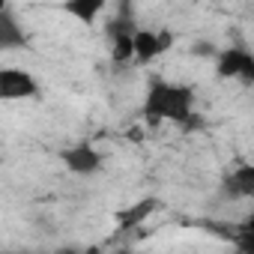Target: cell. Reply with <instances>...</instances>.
<instances>
[{
	"label": "cell",
	"mask_w": 254,
	"mask_h": 254,
	"mask_svg": "<svg viewBox=\"0 0 254 254\" xmlns=\"http://www.w3.org/2000/svg\"><path fill=\"white\" fill-rule=\"evenodd\" d=\"M141 111L150 126H159L165 120L183 126L194 114V90L189 84H171L165 78H150Z\"/></svg>",
	"instance_id": "obj_1"
},
{
	"label": "cell",
	"mask_w": 254,
	"mask_h": 254,
	"mask_svg": "<svg viewBox=\"0 0 254 254\" xmlns=\"http://www.w3.org/2000/svg\"><path fill=\"white\" fill-rule=\"evenodd\" d=\"M215 72L218 78H239L242 84L254 87V54L245 48H221L215 57Z\"/></svg>",
	"instance_id": "obj_2"
},
{
	"label": "cell",
	"mask_w": 254,
	"mask_h": 254,
	"mask_svg": "<svg viewBox=\"0 0 254 254\" xmlns=\"http://www.w3.org/2000/svg\"><path fill=\"white\" fill-rule=\"evenodd\" d=\"M39 96V81L24 72V69H0V99L3 102H12V99H33Z\"/></svg>",
	"instance_id": "obj_3"
},
{
	"label": "cell",
	"mask_w": 254,
	"mask_h": 254,
	"mask_svg": "<svg viewBox=\"0 0 254 254\" xmlns=\"http://www.w3.org/2000/svg\"><path fill=\"white\" fill-rule=\"evenodd\" d=\"M60 159H63V165H66L72 174H78V177H90V174H96V171L102 168V153H99L93 144H75V147L63 150Z\"/></svg>",
	"instance_id": "obj_4"
},
{
	"label": "cell",
	"mask_w": 254,
	"mask_h": 254,
	"mask_svg": "<svg viewBox=\"0 0 254 254\" xmlns=\"http://www.w3.org/2000/svg\"><path fill=\"white\" fill-rule=\"evenodd\" d=\"M224 197L230 200H242V197H254V165H239L236 171H230L221 183Z\"/></svg>",
	"instance_id": "obj_5"
},
{
	"label": "cell",
	"mask_w": 254,
	"mask_h": 254,
	"mask_svg": "<svg viewBox=\"0 0 254 254\" xmlns=\"http://www.w3.org/2000/svg\"><path fill=\"white\" fill-rule=\"evenodd\" d=\"M156 209H159V197H144V200H138V203H132V206L120 209V212H117V230H120V233L138 230Z\"/></svg>",
	"instance_id": "obj_6"
},
{
	"label": "cell",
	"mask_w": 254,
	"mask_h": 254,
	"mask_svg": "<svg viewBox=\"0 0 254 254\" xmlns=\"http://www.w3.org/2000/svg\"><path fill=\"white\" fill-rule=\"evenodd\" d=\"M24 45H27L24 27L18 24L15 12L9 6H3V9H0V48L12 51V48H24Z\"/></svg>",
	"instance_id": "obj_7"
},
{
	"label": "cell",
	"mask_w": 254,
	"mask_h": 254,
	"mask_svg": "<svg viewBox=\"0 0 254 254\" xmlns=\"http://www.w3.org/2000/svg\"><path fill=\"white\" fill-rule=\"evenodd\" d=\"M105 3L108 0H66L63 3V12H69L75 21H81L84 27H93L96 18L105 12Z\"/></svg>",
	"instance_id": "obj_8"
},
{
	"label": "cell",
	"mask_w": 254,
	"mask_h": 254,
	"mask_svg": "<svg viewBox=\"0 0 254 254\" xmlns=\"http://www.w3.org/2000/svg\"><path fill=\"white\" fill-rule=\"evenodd\" d=\"M162 54V48H159V33L156 30H141L138 27V33H135V60L138 63H150V60H156Z\"/></svg>",
	"instance_id": "obj_9"
},
{
	"label": "cell",
	"mask_w": 254,
	"mask_h": 254,
	"mask_svg": "<svg viewBox=\"0 0 254 254\" xmlns=\"http://www.w3.org/2000/svg\"><path fill=\"white\" fill-rule=\"evenodd\" d=\"M111 60L114 63L135 60V33H120V36L111 39Z\"/></svg>",
	"instance_id": "obj_10"
},
{
	"label": "cell",
	"mask_w": 254,
	"mask_h": 254,
	"mask_svg": "<svg viewBox=\"0 0 254 254\" xmlns=\"http://www.w3.org/2000/svg\"><path fill=\"white\" fill-rule=\"evenodd\" d=\"M191 57L215 60V57H218V48H215V42H209V39H197V42H191Z\"/></svg>",
	"instance_id": "obj_11"
},
{
	"label": "cell",
	"mask_w": 254,
	"mask_h": 254,
	"mask_svg": "<svg viewBox=\"0 0 254 254\" xmlns=\"http://www.w3.org/2000/svg\"><path fill=\"white\" fill-rule=\"evenodd\" d=\"M174 42H177V33L174 30H159V48H162V54L168 48H174Z\"/></svg>",
	"instance_id": "obj_12"
},
{
	"label": "cell",
	"mask_w": 254,
	"mask_h": 254,
	"mask_svg": "<svg viewBox=\"0 0 254 254\" xmlns=\"http://www.w3.org/2000/svg\"><path fill=\"white\" fill-rule=\"evenodd\" d=\"M242 227H245V230H251V233H254V212H251V215H248V218H245V221H242Z\"/></svg>",
	"instance_id": "obj_13"
},
{
	"label": "cell",
	"mask_w": 254,
	"mask_h": 254,
	"mask_svg": "<svg viewBox=\"0 0 254 254\" xmlns=\"http://www.w3.org/2000/svg\"><path fill=\"white\" fill-rule=\"evenodd\" d=\"M6 3H9V0H3V6H6Z\"/></svg>",
	"instance_id": "obj_14"
},
{
	"label": "cell",
	"mask_w": 254,
	"mask_h": 254,
	"mask_svg": "<svg viewBox=\"0 0 254 254\" xmlns=\"http://www.w3.org/2000/svg\"><path fill=\"white\" fill-rule=\"evenodd\" d=\"M251 203H254V197H251Z\"/></svg>",
	"instance_id": "obj_15"
}]
</instances>
